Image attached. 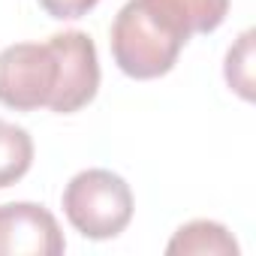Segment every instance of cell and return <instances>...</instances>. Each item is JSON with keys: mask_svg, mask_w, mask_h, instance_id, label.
<instances>
[{"mask_svg": "<svg viewBox=\"0 0 256 256\" xmlns=\"http://www.w3.org/2000/svg\"><path fill=\"white\" fill-rule=\"evenodd\" d=\"M96 46L82 30L54 34L48 42H18L0 52V102L16 112L52 108L72 114L96 96Z\"/></svg>", "mask_w": 256, "mask_h": 256, "instance_id": "cell-1", "label": "cell"}, {"mask_svg": "<svg viewBox=\"0 0 256 256\" xmlns=\"http://www.w3.org/2000/svg\"><path fill=\"white\" fill-rule=\"evenodd\" d=\"M184 36L148 4V0H130L114 16L112 24V54L120 72L130 78H160L166 76L181 48Z\"/></svg>", "mask_w": 256, "mask_h": 256, "instance_id": "cell-2", "label": "cell"}, {"mask_svg": "<svg viewBox=\"0 0 256 256\" xmlns=\"http://www.w3.org/2000/svg\"><path fill=\"white\" fill-rule=\"evenodd\" d=\"M64 214L84 238H114L133 220L130 184L108 169L78 172L64 190Z\"/></svg>", "mask_w": 256, "mask_h": 256, "instance_id": "cell-3", "label": "cell"}, {"mask_svg": "<svg viewBox=\"0 0 256 256\" xmlns=\"http://www.w3.org/2000/svg\"><path fill=\"white\" fill-rule=\"evenodd\" d=\"M66 250L54 214L34 202L0 205V256H60Z\"/></svg>", "mask_w": 256, "mask_h": 256, "instance_id": "cell-4", "label": "cell"}, {"mask_svg": "<svg viewBox=\"0 0 256 256\" xmlns=\"http://www.w3.org/2000/svg\"><path fill=\"white\" fill-rule=\"evenodd\" d=\"M148 4L184 36L211 34L223 24L229 12V0H148Z\"/></svg>", "mask_w": 256, "mask_h": 256, "instance_id": "cell-5", "label": "cell"}, {"mask_svg": "<svg viewBox=\"0 0 256 256\" xmlns=\"http://www.w3.org/2000/svg\"><path fill=\"white\" fill-rule=\"evenodd\" d=\"M166 253H184V256H238V241L232 232L214 220H193L181 226L172 241L166 244Z\"/></svg>", "mask_w": 256, "mask_h": 256, "instance_id": "cell-6", "label": "cell"}, {"mask_svg": "<svg viewBox=\"0 0 256 256\" xmlns=\"http://www.w3.org/2000/svg\"><path fill=\"white\" fill-rule=\"evenodd\" d=\"M34 163V139L28 130L0 118V190L22 181Z\"/></svg>", "mask_w": 256, "mask_h": 256, "instance_id": "cell-7", "label": "cell"}, {"mask_svg": "<svg viewBox=\"0 0 256 256\" xmlns=\"http://www.w3.org/2000/svg\"><path fill=\"white\" fill-rule=\"evenodd\" d=\"M250 42H253V34L247 30V34H241L238 46L229 48V54H226V82L244 100L253 96V90H250L253 88V78H250Z\"/></svg>", "mask_w": 256, "mask_h": 256, "instance_id": "cell-8", "label": "cell"}, {"mask_svg": "<svg viewBox=\"0 0 256 256\" xmlns=\"http://www.w3.org/2000/svg\"><path fill=\"white\" fill-rule=\"evenodd\" d=\"M100 0H40V6L52 18H82L88 16Z\"/></svg>", "mask_w": 256, "mask_h": 256, "instance_id": "cell-9", "label": "cell"}]
</instances>
